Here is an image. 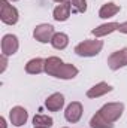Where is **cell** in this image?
<instances>
[{
  "instance_id": "8992f818",
  "label": "cell",
  "mask_w": 127,
  "mask_h": 128,
  "mask_svg": "<svg viewBox=\"0 0 127 128\" xmlns=\"http://www.w3.org/2000/svg\"><path fill=\"white\" fill-rule=\"evenodd\" d=\"M108 66L111 70H118V68L127 66V48L112 52L108 58Z\"/></svg>"
},
{
  "instance_id": "ba28073f",
  "label": "cell",
  "mask_w": 127,
  "mask_h": 128,
  "mask_svg": "<svg viewBox=\"0 0 127 128\" xmlns=\"http://www.w3.org/2000/svg\"><path fill=\"white\" fill-rule=\"evenodd\" d=\"M9 118H11V122L15 125V127H21L27 122V118H29V113L24 107L21 106H15L11 109L9 112Z\"/></svg>"
},
{
  "instance_id": "cb8c5ba5",
  "label": "cell",
  "mask_w": 127,
  "mask_h": 128,
  "mask_svg": "<svg viewBox=\"0 0 127 128\" xmlns=\"http://www.w3.org/2000/svg\"><path fill=\"white\" fill-rule=\"evenodd\" d=\"M54 2H57V3H64L66 0H54Z\"/></svg>"
},
{
  "instance_id": "7a4b0ae2",
  "label": "cell",
  "mask_w": 127,
  "mask_h": 128,
  "mask_svg": "<svg viewBox=\"0 0 127 128\" xmlns=\"http://www.w3.org/2000/svg\"><path fill=\"white\" fill-rule=\"evenodd\" d=\"M0 20L8 26H14L18 22V10L8 0H0Z\"/></svg>"
},
{
  "instance_id": "6da1fadb",
  "label": "cell",
  "mask_w": 127,
  "mask_h": 128,
  "mask_svg": "<svg viewBox=\"0 0 127 128\" xmlns=\"http://www.w3.org/2000/svg\"><path fill=\"white\" fill-rule=\"evenodd\" d=\"M103 48V42L94 39V40H84L75 46V52L79 57H96Z\"/></svg>"
},
{
  "instance_id": "30bf717a",
  "label": "cell",
  "mask_w": 127,
  "mask_h": 128,
  "mask_svg": "<svg viewBox=\"0 0 127 128\" xmlns=\"http://www.w3.org/2000/svg\"><path fill=\"white\" fill-rule=\"evenodd\" d=\"M45 106H46V109H48L49 112H58V110L64 106V97H63V94L55 92V94L49 96L48 98H46V101H45Z\"/></svg>"
},
{
  "instance_id": "603a6c76",
  "label": "cell",
  "mask_w": 127,
  "mask_h": 128,
  "mask_svg": "<svg viewBox=\"0 0 127 128\" xmlns=\"http://www.w3.org/2000/svg\"><path fill=\"white\" fill-rule=\"evenodd\" d=\"M0 122H2V128H6V121H5V118H2Z\"/></svg>"
},
{
  "instance_id": "4316f807",
  "label": "cell",
  "mask_w": 127,
  "mask_h": 128,
  "mask_svg": "<svg viewBox=\"0 0 127 128\" xmlns=\"http://www.w3.org/2000/svg\"><path fill=\"white\" fill-rule=\"evenodd\" d=\"M64 128H67V127H64Z\"/></svg>"
},
{
  "instance_id": "7c38bea8",
  "label": "cell",
  "mask_w": 127,
  "mask_h": 128,
  "mask_svg": "<svg viewBox=\"0 0 127 128\" xmlns=\"http://www.w3.org/2000/svg\"><path fill=\"white\" fill-rule=\"evenodd\" d=\"M118 27H120L118 22H106V24H102V26L93 28L91 34L96 36V37H103V36L111 34L112 32H118Z\"/></svg>"
},
{
  "instance_id": "5bb4252c",
  "label": "cell",
  "mask_w": 127,
  "mask_h": 128,
  "mask_svg": "<svg viewBox=\"0 0 127 128\" xmlns=\"http://www.w3.org/2000/svg\"><path fill=\"white\" fill-rule=\"evenodd\" d=\"M26 72L30 74H39L45 72V60L43 58H33L26 64Z\"/></svg>"
},
{
  "instance_id": "277c9868",
  "label": "cell",
  "mask_w": 127,
  "mask_h": 128,
  "mask_svg": "<svg viewBox=\"0 0 127 128\" xmlns=\"http://www.w3.org/2000/svg\"><path fill=\"white\" fill-rule=\"evenodd\" d=\"M54 34H55L54 27L51 24H39V26H36V28L33 32V37L40 43H48L52 40Z\"/></svg>"
},
{
  "instance_id": "4fadbf2b",
  "label": "cell",
  "mask_w": 127,
  "mask_h": 128,
  "mask_svg": "<svg viewBox=\"0 0 127 128\" xmlns=\"http://www.w3.org/2000/svg\"><path fill=\"white\" fill-rule=\"evenodd\" d=\"M111 91H112L111 85H108L106 82H99V84H96L93 88H90L87 91V97L88 98H97V97L105 96V94H108Z\"/></svg>"
},
{
  "instance_id": "52a82bcc",
  "label": "cell",
  "mask_w": 127,
  "mask_h": 128,
  "mask_svg": "<svg viewBox=\"0 0 127 128\" xmlns=\"http://www.w3.org/2000/svg\"><path fill=\"white\" fill-rule=\"evenodd\" d=\"M81 116H82V104L79 101H72L66 107V112H64L66 121L70 122V124H75L81 119Z\"/></svg>"
},
{
  "instance_id": "ffe728a7",
  "label": "cell",
  "mask_w": 127,
  "mask_h": 128,
  "mask_svg": "<svg viewBox=\"0 0 127 128\" xmlns=\"http://www.w3.org/2000/svg\"><path fill=\"white\" fill-rule=\"evenodd\" d=\"M72 10L76 14H84L87 10V0H70Z\"/></svg>"
},
{
  "instance_id": "44dd1931",
  "label": "cell",
  "mask_w": 127,
  "mask_h": 128,
  "mask_svg": "<svg viewBox=\"0 0 127 128\" xmlns=\"http://www.w3.org/2000/svg\"><path fill=\"white\" fill-rule=\"evenodd\" d=\"M118 32L127 34V21H126V22H121V24H120V27H118Z\"/></svg>"
},
{
  "instance_id": "9a60e30c",
  "label": "cell",
  "mask_w": 127,
  "mask_h": 128,
  "mask_svg": "<svg viewBox=\"0 0 127 128\" xmlns=\"http://www.w3.org/2000/svg\"><path fill=\"white\" fill-rule=\"evenodd\" d=\"M91 128H114V122H109L100 112H97L90 121Z\"/></svg>"
},
{
  "instance_id": "d6986e66",
  "label": "cell",
  "mask_w": 127,
  "mask_h": 128,
  "mask_svg": "<svg viewBox=\"0 0 127 128\" xmlns=\"http://www.w3.org/2000/svg\"><path fill=\"white\" fill-rule=\"evenodd\" d=\"M33 124L34 127H42V128H51L54 125V121L51 116H46V115H34L33 118Z\"/></svg>"
},
{
  "instance_id": "3957f363",
  "label": "cell",
  "mask_w": 127,
  "mask_h": 128,
  "mask_svg": "<svg viewBox=\"0 0 127 128\" xmlns=\"http://www.w3.org/2000/svg\"><path fill=\"white\" fill-rule=\"evenodd\" d=\"M109 122H115L121 118L124 112V104L123 103H106L100 110H99Z\"/></svg>"
},
{
  "instance_id": "8fae6325",
  "label": "cell",
  "mask_w": 127,
  "mask_h": 128,
  "mask_svg": "<svg viewBox=\"0 0 127 128\" xmlns=\"http://www.w3.org/2000/svg\"><path fill=\"white\" fill-rule=\"evenodd\" d=\"M76 74H78V68H76L73 64L63 63L60 67H58V70L55 72L54 78H60V79H73Z\"/></svg>"
},
{
  "instance_id": "5b68a950",
  "label": "cell",
  "mask_w": 127,
  "mask_h": 128,
  "mask_svg": "<svg viewBox=\"0 0 127 128\" xmlns=\"http://www.w3.org/2000/svg\"><path fill=\"white\" fill-rule=\"evenodd\" d=\"M18 37L15 34H5L2 39V55H14L18 51Z\"/></svg>"
},
{
  "instance_id": "484cf974",
  "label": "cell",
  "mask_w": 127,
  "mask_h": 128,
  "mask_svg": "<svg viewBox=\"0 0 127 128\" xmlns=\"http://www.w3.org/2000/svg\"><path fill=\"white\" fill-rule=\"evenodd\" d=\"M12 2H17V0H12Z\"/></svg>"
},
{
  "instance_id": "2e32d148",
  "label": "cell",
  "mask_w": 127,
  "mask_h": 128,
  "mask_svg": "<svg viewBox=\"0 0 127 128\" xmlns=\"http://www.w3.org/2000/svg\"><path fill=\"white\" fill-rule=\"evenodd\" d=\"M118 12H120V6L109 2V3H105V4L100 8L99 16H100V18H111V16H114V15L118 14Z\"/></svg>"
},
{
  "instance_id": "d4e9b609",
  "label": "cell",
  "mask_w": 127,
  "mask_h": 128,
  "mask_svg": "<svg viewBox=\"0 0 127 128\" xmlns=\"http://www.w3.org/2000/svg\"><path fill=\"white\" fill-rule=\"evenodd\" d=\"M34 128H42V127H34Z\"/></svg>"
},
{
  "instance_id": "7402d4cb",
  "label": "cell",
  "mask_w": 127,
  "mask_h": 128,
  "mask_svg": "<svg viewBox=\"0 0 127 128\" xmlns=\"http://www.w3.org/2000/svg\"><path fill=\"white\" fill-rule=\"evenodd\" d=\"M0 61H2V68H0V72H5L6 64H8V61H6V55H2V57H0Z\"/></svg>"
},
{
  "instance_id": "9c48e42d",
  "label": "cell",
  "mask_w": 127,
  "mask_h": 128,
  "mask_svg": "<svg viewBox=\"0 0 127 128\" xmlns=\"http://www.w3.org/2000/svg\"><path fill=\"white\" fill-rule=\"evenodd\" d=\"M70 10H72V6H70V2H64L55 6L54 9V20L58 21V22H63L66 20H69L70 16Z\"/></svg>"
},
{
  "instance_id": "e0dca14e",
  "label": "cell",
  "mask_w": 127,
  "mask_h": 128,
  "mask_svg": "<svg viewBox=\"0 0 127 128\" xmlns=\"http://www.w3.org/2000/svg\"><path fill=\"white\" fill-rule=\"evenodd\" d=\"M63 64V61L58 58V57H49L45 60V72L49 74V76H54L55 72L58 70V67Z\"/></svg>"
},
{
  "instance_id": "ac0fdd59",
  "label": "cell",
  "mask_w": 127,
  "mask_h": 128,
  "mask_svg": "<svg viewBox=\"0 0 127 128\" xmlns=\"http://www.w3.org/2000/svg\"><path fill=\"white\" fill-rule=\"evenodd\" d=\"M51 45H52V48H55V49H64V48L69 45V37H67V34H64V33H55V34L52 36Z\"/></svg>"
}]
</instances>
